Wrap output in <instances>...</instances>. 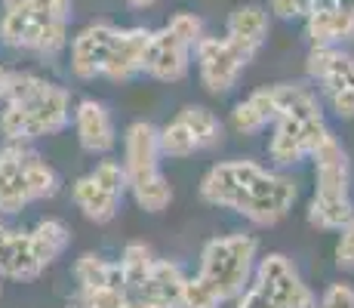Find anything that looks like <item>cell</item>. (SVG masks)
Returning <instances> with one entry per match:
<instances>
[{
    "label": "cell",
    "instance_id": "obj_1",
    "mask_svg": "<svg viewBox=\"0 0 354 308\" xmlns=\"http://www.w3.org/2000/svg\"><path fill=\"white\" fill-rule=\"evenodd\" d=\"M201 197L209 207L234 210L253 225H277L296 201V185L256 161H225L207 170Z\"/></svg>",
    "mask_w": 354,
    "mask_h": 308
},
{
    "label": "cell",
    "instance_id": "obj_2",
    "mask_svg": "<svg viewBox=\"0 0 354 308\" xmlns=\"http://www.w3.org/2000/svg\"><path fill=\"white\" fill-rule=\"evenodd\" d=\"M0 133L10 142H28L62 133L71 123V96L37 74H6Z\"/></svg>",
    "mask_w": 354,
    "mask_h": 308
},
{
    "label": "cell",
    "instance_id": "obj_3",
    "mask_svg": "<svg viewBox=\"0 0 354 308\" xmlns=\"http://www.w3.org/2000/svg\"><path fill=\"white\" fill-rule=\"evenodd\" d=\"M311 161H315V197L308 203V222L324 231H342L354 219V203L348 194V154L330 133L315 148Z\"/></svg>",
    "mask_w": 354,
    "mask_h": 308
},
{
    "label": "cell",
    "instance_id": "obj_4",
    "mask_svg": "<svg viewBox=\"0 0 354 308\" xmlns=\"http://www.w3.org/2000/svg\"><path fill=\"white\" fill-rule=\"evenodd\" d=\"M124 173L127 188L133 191L136 203L148 213H163L173 201L167 176L160 173V142L158 127L148 120L129 123L124 136Z\"/></svg>",
    "mask_w": 354,
    "mask_h": 308
},
{
    "label": "cell",
    "instance_id": "obj_5",
    "mask_svg": "<svg viewBox=\"0 0 354 308\" xmlns=\"http://www.w3.org/2000/svg\"><path fill=\"white\" fill-rule=\"evenodd\" d=\"M0 40L12 50L56 56L68 44V19L56 16L34 0H3Z\"/></svg>",
    "mask_w": 354,
    "mask_h": 308
},
{
    "label": "cell",
    "instance_id": "obj_6",
    "mask_svg": "<svg viewBox=\"0 0 354 308\" xmlns=\"http://www.w3.org/2000/svg\"><path fill=\"white\" fill-rule=\"evenodd\" d=\"M256 250L259 244L253 235L213 237L201 253L197 275L219 293L222 302H231L250 287V278L256 271Z\"/></svg>",
    "mask_w": 354,
    "mask_h": 308
},
{
    "label": "cell",
    "instance_id": "obj_7",
    "mask_svg": "<svg viewBox=\"0 0 354 308\" xmlns=\"http://www.w3.org/2000/svg\"><path fill=\"white\" fill-rule=\"evenodd\" d=\"M124 191H127L124 163L102 161L86 176H80V179L74 182L71 197H74V207L90 219V222L105 225L118 216L120 201H124Z\"/></svg>",
    "mask_w": 354,
    "mask_h": 308
},
{
    "label": "cell",
    "instance_id": "obj_8",
    "mask_svg": "<svg viewBox=\"0 0 354 308\" xmlns=\"http://www.w3.org/2000/svg\"><path fill=\"white\" fill-rule=\"evenodd\" d=\"M330 136L324 123V114H277L274 120V136L268 142L271 161L281 167L305 161L315 154V148Z\"/></svg>",
    "mask_w": 354,
    "mask_h": 308
},
{
    "label": "cell",
    "instance_id": "obj_9",
    "mask_svg": "<svg viewBox=\"0 0 354 308\" xmlns=\"http://www.w3.org/2000/svg\"><path fill=\"white\" fill-rule=\"evenodd\" d=\"M256 287L268 296V302L274 308H315L317 296L311 293V287L302 280L296 271V265L290 262L283 253H268L265 259H259L256 265Z\"/></svg>",
    "mask_w": 354,
    "mask_h": 308
},
{
    "label": "cell",
    "instance_id": "obj_10",
    "mask_svg": "<svg viewBox=\"0 0 354 308\" xmlns=\"http://www.w3.org/2000/svg\"><path fill=\"white\" fill-rule=\"evenodd\" d=\"M194 56L203 87L216 96L237 87L243 68L250 65V59L228 37H201V44L194 46Z\"/></svg>",
    "mask_w": 354,
    "mask_h": 308
},
{
    "label": "cell",
    "instance_id": "obj_11",
    "mask_svg": "<svg viewBox=\"0 0 354 308\" xmlns=\"http://www.w3.org/2000/svg\"><path fill=\"white\" fill-rule=\"evenodd\" d=\"M192 53L194 46H188L179 34H173L169 28L151 31L145 53V74H151L154 80H163V84H176L192 68Z\"/></svg>",
    "mask_w": 354,
    "mask_h": 308
},
{
    "label": "cell",
    "instance_id": "obj_12",
    "mask_svg": "<svg viewBox=\"0 0 354 308\" xmlns=\"http://www.w3.org/2000/svg\"><path fill=\"white\" fill-rule=\"evenodd\" d=\"M114 31L118 28L108 22H93V25H86L84 31L74 34V40H71V74L74 78L77 80L102 78L108 53H111V44H114Z\"/></svg>",
    "mask_w": 354,
    "mask_h": 308
},
{
    "label": "cell",
    "instance_id": "obj_13",
    "mask_svg": "<svg viewBox=\"0 0 354 308\" xmlns=\"http://www.w3.org/2000/svg\"><path fill=\"white\" fill-rule=\"evenodd\" d=\"M148 40H151V31L148 28H118L114 31V44H111V53H108L102 78L133 80L136 74H145Z\"/></svg>",
    "mask_w": 354,
    "mask_h": 308
},
{
    "label": "cell",
    "instance_id": "obj_14",
    "mask_svg": "<svg viewBox=\"0 0 354 308\" xmlns=\"http://www.w3.org/2000/svg\"><path fill=\"white\" fill-rule=\"evenodd\" d=\"M182 287H185V275H182L179 265L169 262V259H154L151 271L129 296H136L148 308H179Z\"/></svg>",
    "mask_w": 354,
    "mask_h": 308
},
{
    "label": "cell",
    "instance_id": "obj_15",
    "mask_svg": "<svg viewBox=\"0 0 354 308\" xmlns=\"http://www.w3.org/2000/svg\"><path fill=\"white\" fill-rule=\"evenodd\" d=\"M74 129H77V142L84 152L90 154H108L118 145V129L108 114V108L96 99H84L74 111Z\"/></svg>",
    "mask_w": 354,
    "mask_h": 308
},
{
    "label": "cell",
    "instance_id": "obj_16",
    "mask_svg": "<svg viewBox=\"0 0 354 308\" xmlns=\"http://www.w3.org/2000/svg\"><path fill=\"white\" fill-rule=\"evenodd\" d=\"M22 154H25V142H10L6 148H0V213L6 216L22 213L31 203V191L22 170Z\"/></svg>",
    "mask_w": 354,
    "mask_h": 308
},
{
    "label": "cell",
    "instance_id": "obj_17",
    "mask_svg": "<svg viewBox=\"0 0 354 308\" xmlns=\"http://www.w3.org/2000/svg\"><path fill=\"white\" fill-rule=\"evenodd\" d=\"M305 68H308V78L321 84L324 96L354 87V56L336 46H311Z\"/></svg>",
    "mask_w": 354,
    "mask_h": 308
},
{
    "label": "cell",
    "instance_id": "obj_18",
    "mask_svg": "<svg viewBox=\"0 0 354 308\" xmlns=\"http://www.w3.org/2000/svg\"><path fill=\"white\" fill-rule=\"evenodd\" d=\"M225 37L253 62V56L265 46V40H268V10H262V6H256V3L237 6L228 16Z\"/></svg>",
    "mask_w": 354,
    "mask_h": 308
},
{
    "label": "cell",
    "instance_id": "obj_19",
    "mask_svg": "<svg viewBox=\"0 0 354 308\" xmlns=\"http://www.w3.org/2000/svg\"><path fill=\"white\" fill-rule=\"evenodd\" d=\"M44 271V262L37 259L31 244V231H12L0 246V278L6 280H34Z\"/></svg>",
    "mask_w": 354,
    "mask_h": 308
},
{
    "label": "cell",
    "instance_id": "obj_20",
    "mask_svg": "<svg viewBox=\"0 0 354 308\" xmlns=\"http://www.w3.org/2000/svg\"><path fill=\"white\" fill-rule=\"evenodd\" d=\"M305 37L311 46H336L354 37V10L339 6H321L305 16Z\"/></svg>",
    "mask_w": 354,
    "mask_h": 308
},
{
    "label": "cell",
    "instance_id": "obj_21",
    "mask_svg": "<svg viewBox=\"0 0 354 308\" xmlns=\"http://www.w3.org/2000/svg\"><path fill=\"white\" fill-rule=\"evenodd\" d=\"M277 114H281V108H277L274 87H262V90L250 93L247 99L234 105V111H231V127H234L237 133L250 136V133L265 129L268 123H274Z\"/></svg>",
    "mask_w": 354,
    "mask_h": 308
},
{
    "label": "cell",
    "instance_id": "obj_22",
    "mask_svg": "<svg viewBox=\"0 0 354 308\" xmlns=\"http://www.w3.org/2000/svg\"><path fill=\"white\" fill-rule=\"evenodd\" d=\"M31 244H34L37 259L46 269V265H53L68 250V244H71V231H68V225L62 222V219H44V222H37L31 228Z\"/></svg>",
    "mask_w": 354,
    "mask_h": 308
},
{
    "label": "cell",
    "instance_id": "obj_23",
    "mask_svg": "<svg viewBox=\"0 0 354 308\" xmlns=\"http://www.w3.org/2000/svg\"><path fill=\"white\" fill-rule=\"evenodd\" d=\"M74 278H77V284H80V293L84 290H99V287H124L120 265L108 262V259L96 256V253H86V256L77 259V265H74Z\"/></svg>",
    "mask_w": 354,
    "mask_h": 308
},
{
    "label": "cell",
    "instance_id": "obj_24",
    "mask_svg": "<svg viewBox=\"0 0 354 308\" xmlns=\"http://www.w3.org/2000/svg\"><path fill=\"white\" fill-rule=\"evenodd\" d=\"M22 170L31 191V201H46V197H53L59 191V173L31 148H25L22 154Z\"/></svg>",
    "mask_w": 354,
    "mask_h": 308
},
{
    "label": "cell",
    "instance_id": "obj_25",
    "mask_svg": "<svg viewBox=\"0 0 354 308\" xmlns=\"http://www.w3.org/2000/svg\"><path fill=\"white\" fill-rule=\"evenodd\" d=\"M182 123H185L188 129H192V136L197 139V148H213L222 142V123L216 118L209 108L203 105H188L179 111Z\"/></svg>",
    "mask_w": 354,
    "mask_h": 308
},
{
    "label": "cell",
    "instance_id": "obj_26",
    "mask_svg": "<svg viewBox=\"0 0 354 308\" xmlns=\"http://www.w3.org/2000/svg\"><path fill=\"white\" fill-rule=\"evenodd\" d=\"M120 275H124V287L127 293H133L136 287L145 280V275L151 271L154 265V253L148 244H127L124 246V256H120Z\"/></svg>",
    "mask_w": 354,
    "mask_h": 308
},
{
    "label": "cell",
    "instance_id": "obj_27",
    "mask_svg": "<svg viewBox=\"0 0 354 308\" xmlns=\"http://www.w3.org/2000/svg\"><path fill=\"white\" fill-rule=\"evenodd\" d=\"M158 142H160V157H192L194 152H201L197 139L192 136V129L182 123V118H176L173 123L158 129Z\"/></svg>",
    "mask_w": 354,
    "mask_h": 308
},
{
    "label": "cell",
    "instance_id": "obj_28",
    "mask_svg": "<svg viewBox=\"0 0 354 308\" xmlns=\"http://www.w3.org/2000/svg\"><path fill=\"white\" fill-rule=\"evenodd\" d=\"M219 305H222L219 293H216L201 275L185 278V287H182V305L179 308H219Z\"/></svg>",
    "mask_w": 354,
    "mask_h": 308
},
{
    "label": "cell",
    "instance_id": "obj_29",
    "mask_svg": "<svg viewBox=\"0 0 354 308\" xmlns=\"http://www.w3.org/2000/svg\"><path fill=\"white\" fill-rule=\"evenodd\" d=\"M80 308H129V293L124 287H99L80 293Z\"/></svg>",
    "mask_w": 354,
    "mask_h": 308
},
{
    "label": "cell",
    "instance_id": "obj_30",
    "mask_svg": "<svg viewBox=\"0 0 354 308\" xmlns=\"http://www.w3.org/2000/svg\"><path fill=\"white\" fill-rule=\"evenodd\" d=\"M167 28L173 34H179L188 46H197L203 37V22L194 16V12H176V16L167 22Z\"/></svg>",
    "mask_w": 354,
    "mask_h": 308
},
{
    "label": "cell",
    "instance_id": "obj_31",
    "mask_svg": "<svg viewBox=\"0 0 354 308\" xmlns=\"http://www.w3.org/2000/svg\"><path fill=\"white\" fill-rule=\"evenodd\" d=\"M315 308H354V287L351 284H330Z\"/></svg>",
    "mask_w": 354,
    "mask_h": 308
},
{
    "label": "cell",
    "instance_id": "obj_32",
    "mask_svg": "<svg viewBox=\"0 0 354 308\" xmlns=\"http://www.w3.org/2000/svg\"><path fill=\"white\" fill-rule=\"evenodd\" d=\"M268 10L277 19H305L311 12V0H268Z\"/></svg>",
    "mask_w": 354,
    "mask_h": 308
},
{
    "label": "cell",
    "instance_id": "obj_33",
    "mask_svg": "<svg viewBox=\"0 0 354 308\" xmlns=\"http://www.w3.org/2000/svg\"><path fill=\"white\" fill-rule=\"evenodd\" d=\"M336 262H339V269H354V219L342 228V235H339Z\"/></svg>",
    "mask_w": 354,
    "mask_h": 308
},
{
    "label": "cell",
    "instance_id": "obj_34",
    "mask_svg": "<svg viewBox=\"0 0 354 308\" xmlns=\"http://www.w3.org/2000/svg\"><path fill=\"white\" fill-rule=\"evenodd\" d=\"M237 308H274V305L268 302V296H265L256 284H250L247 290L237 296Z\"/></svg>",
    "mask_w": 354,
    "mask_h": 308
},
{
    "label": "cell",
    "instance_id": "obj_35",
    "mask_svg": "<svg viewBox=\"0 0 354 308\" xmlns=\"http://www.w3.org/2000/svg\"><path fill=\"white\" fill-rule=\"evenodd\" d=\"M321 6H339V10H354V0H311V10Z\"/></svg>",
    "mask_w": 354,
    "mask_h": 308
},
{
    "label": "cell",
    "instance_id": "obj_36",
    "mask_svg": "<svg viewBox=\"0 0 354 308\" xmlns=\"http://www.w3.org/2000/svg\"><path fill=\"white\" fill-rule=\"evenodd\" d=\"M127 3L133 6V10H148V6H154L158 0H127Z\"/></svg>",
    "mask_w": 354,
    "mask_h": 308
},
{
    "label": "cell",
    "instance_id": "obj_37",
    "mask_svg": "<svg viewBox=\"0 0 354 308\" xmlns=\"http://www.w3.org/2000/svg\"><path fill=\"white\" fill-rule=\"evenodd\" d=\"M3 90H6V71L0 68V102H3Z\"/></svg>",
    "mask_w": 354,
    "mask_h": 308
},
{
    "label": "cell",
    "instance_id": "obj_38",
    "mask_svg": "<svg viewBox=\"0 0 354 308\" xmlns=\"http://www.w3.org/2000/svg\"><path fill=\"white\" fill-rule=\"evenodd\" d=\"M6 235H10V228H6L3 222H0V246H3V241H6Z\"/></svg>",
    "mask_w": 354,
    "mask_h": 308
},
{
    "label": "cell",
    "instance_id": "obj_39",
    "mask_svg": "<svg viewBox=\"0 0 354 308\" xmlns=\"http://www.w3.org/2000/svg\"><path fill=\"white\" fill-rule=\"evenodd\" d=\"M68 308H80V302H77V305H68Z\"/></svg>",
    "mask_w": 354,
    "mask_h": 308
}]
</instances>
